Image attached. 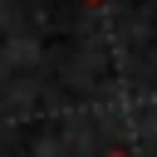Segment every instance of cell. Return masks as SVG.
<instances>
[{
	"mask_svg": "<svg viewBox=\"0 0 157 157\" xmlns=\"http://www.w3.org/2000/svg\"><path fill=\"white\" fill-rule=\"evenodd\" d=\"M83 5H103V0H83Z\"/></svg>",
	"mask_w": 157,
	"mask_h": 157,
	"instance_id": "obj_1",
	"label": "cell"
},
{
	"mask_svg": "<svg viewBox=\"0 0 157 157\" xmlns=\"http://www.w3.org/2000/svg\"><path fill=\"white\" fill-rule=\"evenodd\" d=\"M108 157H128V152H108Z\"/></svg>",
	"mask_w": 157,
	"mask_h": 157,
	"instance_id": "obj_2",
	"label": "cell"
}]
</instances>
